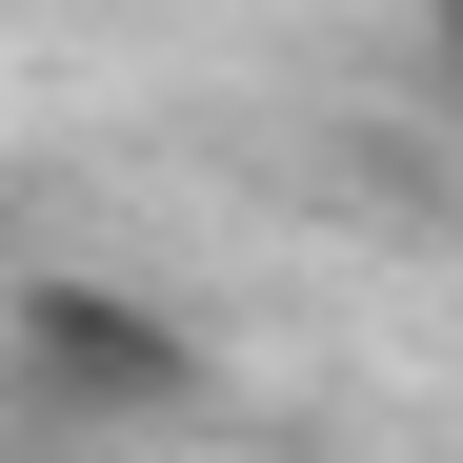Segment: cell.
I'll use <instances>...</instances> for the list:
<instances>
[{
  "label": "cell",
  "mask_w": 463,
  "mask_h": 463,
  "mask_svg": "<svg viewBox=\"0 0 463 463\" xmlns=\"http://www.w3.org/2000/svg\"><path fill=\"white\" fill-rule=\"evenodd\" d=\"M0 383H21V423L41 443H182L222 403V343L182 323L162 282H101V262H41L21 302H0Z\"/></svg>",
  "instance_id": "6da1fadb"
},
{
  "label": "cell",
  "mask_w": 463,
  "mask_h": 463,
  "mask_svg": "<svg viewBox=\"0 0 463 463\" xmlns=\"http://www.w3.org/2000/svg\"><path fill=\"white\" fill-rule=\"evenodd\" d=\"M423 41H443V81H463V0H443V21H423Z\"/></svg>",
  "instance_id": "7a4b0ae2"
}]
</instances>
